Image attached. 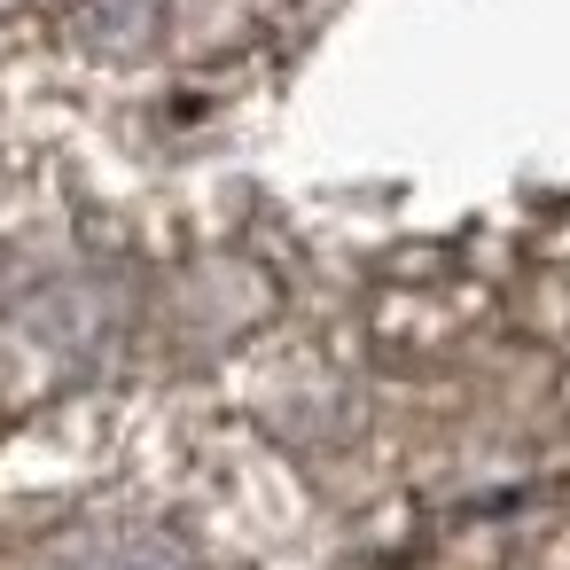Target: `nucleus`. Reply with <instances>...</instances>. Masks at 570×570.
<instances>
[{"label":"nucleus","instance_id":"1","mask_svg":"<svg viewBox=\"0 0 570 570\" xmlns=\"http://www.w3.org/2000/svg\"><path fill=\"white\" fill-rule=\"evenodd\" d=\"M40 570H196L165 531H141V523H87L71 539H56L40 554Z\"/></svg>","mask_w":570,"mask_h":570}]
</instances>
